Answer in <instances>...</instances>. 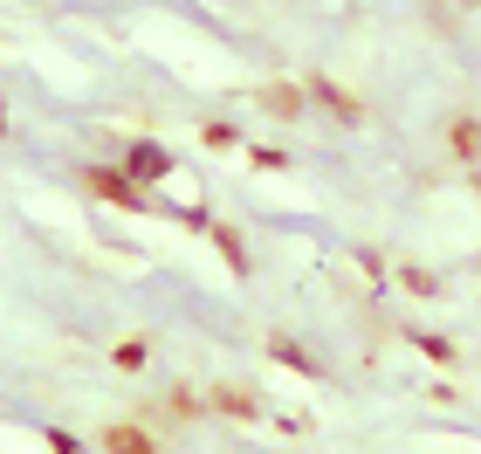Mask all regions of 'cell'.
Segmentation results:
<instances>
[{
  "label": "cell",
  "mask_w": 481,
  "mask_h": 454,
  "mask_svg": "<svg viewBox=\"0 0 481 454\" xmlns=\"http://www.w3.org/2000/svg\"><path fill=\"white\" fill-rule=\"evenodd\" d=\"M103 448H110V454H152V441H145L138 427H110V434H103Z\"/></svg>",
  "instance_id": "6da1fadb"
},
{
  "label": "cell",
  "mask_w": 481,
  "mask_h": 454,
  "mask_svg": "<svg viewBox=\"0 0 481 454\" xmlns=\"http://www.w3.org/2000/svg\"><path fill=\"white\" fill-rule=\"evenodd\" d=\"M454 152H461V159H481V124L461 117V124H454Z\"/></svg>",
  "instance_id": "7a4b0ae2"
},
{
  "label": "cell",
  "mask_w": 481,
  "mask_h": 454,
  "mask_svg": "<svg viewBox=\"0 0 481 454\" xmlns=\"http://www.w3.org/2000/svg\"><path fill=\"white\" fill-rule=\"evenodd\" d=\"M145 358H152V351H145V338H124V345H117V365H124V372H138Z\"/></svg>",
  "instance_id": "3957f363"
}]
</instances>
